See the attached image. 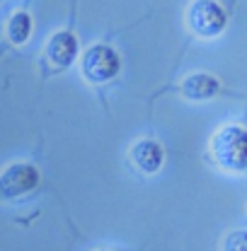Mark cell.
<instances>
[{"mask_svg": "<svg viewBox=\"0 0 247 251\" xmlns=\"http://www.w3.org/2000/svg\"><path fill=\"white\" fill-rule=\"evenodd\" d=\"M44 53H46V61L51 63V65L68 68L70 63L75 61V56H78V39H75V34H70V31H56L49 39Z\"/></svg>", "mask_w": 247, "mask_h": 251, "instance_id": "obj_5", "label": "cell"}, {"mask_svg": "<svg viewBox=\"0 0 247 251\" xmlns=\"http://www.w3.org/2000/svg\"><path fill=\"white\" fill-rule=\"evenodd\" d=\"M36 186H39V169L34 164H27V162L10 164L0 174V198H5V201L31 193Z\"/></svg>", "mask_w": 247, "mask_h": 251, "instance_id": "obj_4", "label": "cell"}, {"mask_svg": "<svg viewBox=\"0 0 247 251\" xmlns=\"http://www.w3.org/2000/svg\"><path fill=\"white\" fill-rule=\"evenodd\" d=\"M223 251H247V229H235L223 239Z\"/></svg>", "mask_w": 247, "mask_h": 251, "instance_id": "obj_9", "label": "cell"}, {"mask_svg": "<svg viewBox=\"0 0 247 251\" xmlns=\"http://www.w3.org/2000/svg\"><path fill=\"white\" fill-rule=\"evenodd\" d=\"M31 34V17L27 12H17L7 22V39L12 44H25Z\"/></svg>", "mask_w": 247, "mask_h": 251, "instance_id": "obj_8", "label": "cell"}, {"mask_svg": "<svg viewBox=\"0 0 247 251\" xmlns=\"http://www.w3.org/2000/svg\"><path fill=\"white\" fill-rule=\"evenodd\" d=\"M186 25L201 39L220 36L228 27V15L218 0H194L186 10Z\"/></svg>", "mask_w": 247, "mask_h": 251, "instance_id": "obj_2", "label": "cell"}, {"mask_svg": "<svg viewBox=\"0 0 247 251\" xmlns=\"http://www.w3.org/2000/svg\"><path fill=\"white\" fill-rule=\"evenodd\" d=\"M122 68L119 61V53L112 49V46H104V44H97L90 46L85 53H83V61H80V70H83V77L93 85L99 82H109L117 77Z\"/></svg>", "mask_w": 247, "mask_h": 251, "instance_id": "obj_3", "label": "cell"}, {"mask_svg": "<svg viewBox=\"0 0 247 251\" xmlns=\"http://www.w3.org/2000/svg\"><path fill=\"white\" fill-rule=\"evenodd\" d=\"M220 92V80L211 73H191L182 82V94L191 101H209Z\"/></svg>", "mask_w": 247, "mask_h": 251, "instance_id": "obj_6", "label": "cell"}, {"mask_svg": "<svg viewBox=\"0 0 247 251\" xmlns=\"http://www.w3.org/2000/svg\"><path fill=\"white\" fill-rule=\"evenodd\" d=\"M211 155L216 164L225 172H245L247 169V128L228 124L218 128L211 138Z\"/></svg>", "mask_w": 247, "mask_h": 251, "instance_id": "obj_1", "label": "cell"}, {"mask_svg": "<svg viewBox=\"0 0 247 251\" xmlns=\"http://www.w3.org/2000/svg\"><path fill=\"white\" fill-rule=\"evenodd\" d=\"M131 159L143 174H155L165 162V150L155 140H138L131 150Z\"/></svg>", "mask_w": 247, "mask_h": 251, "instance_id": "obj_7", "label": "cell"}]
</instances>
